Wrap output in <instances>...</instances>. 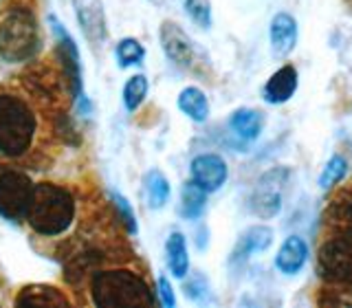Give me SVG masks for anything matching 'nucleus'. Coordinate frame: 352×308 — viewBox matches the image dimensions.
I'll return each mask as SVG.
<instances>
[{
    "label": "nucleus",
    "mask_w": 352,
    "mask_h": 308,
    "mask_svg": "<svg viewBox=\"0 0 352 308\" xmlns=\"http://www.w3.org/2000/svg\"><path fill=\"white\" fill-rule=\"evenodd\" d=\"M64 80L29 73L0 86V168L44 170L51 163L64 137Z\"/></svg>",
    "instance_id": "1"
},
{
    "label": "nucleus",
    "mask_w": 352,
    "mask_h": 308,
    "mask_svg": "<svg viewBox=\"0 0 352 308\" xmlns=\"http://www.w3.org/2000/svg\"><path fill=\"white\" fill-rule=\"evenodd\" d=\"M75 216L77 201L69 187L58 183H38L25 223L36 236L60 238L73 227Z\"/></svg>",
    "instance_id": "2"
},
{
    "label": "nucleus",
    "mask_w": 352,
    "mask_h": 308,
    "mask_svg": "<svg viewBox=\"0 0 352 308\" xmlns=\"http://www.w3.org/2000/svg\"><path fill=\"white\" fill-rule=\"evenodd\" d=\"M42 49V31L33 9L9 5L0 11V60L22 64L33 60Z\"/></svg>",
    "instance_id": "3"
},
{
    "label": "nucleus",
    "mask_w": 352,
    "mask_h": 308,
    "mask_svg": "<svg viewBox=\"0 0 352 308\" xmlns=\"http://www.w3.org/2000/svg\"><path fill=\"white\" fill-rule=\"evenodd\" d=\"M91 302L95 306H154V295L141 273L113 267L93 271Z\"/></svg>",
    "instance_id": "4"
},
{
    "label": "nucleus",
    "mask_w": 352,
    "mask_h": 308,
    "mask_svg": "<svg viewBox=\"0 0 352 308\" xmlns=\"http://www.w3.org/2000/svg\"><path fill=\"white\" fill-rule=\"evenodd\" d=\"M317 273L337 295H352V238L328 234L317 251ZM339 302V300H335Z\"/></svg>",
    "instance_id": "5"
},
{
    "label": "nucleus",
    "mask_w": 352,
    "mask_h": 308,
    "mask_svg": "<svg viewBox=\"0 0 352 308\" xmlns=\"http://www.w3.org/2000/svg\"><path fill=\"white\" fill-rule=\"evenodd\" d=\"M33 190L36 185L22 170H5L0 174V216L22 223L27 218Z\"/></svg>",
    "instance_id": "6"
},
{
    "label": "nucleus",
    "mask_w": 352,
    "mask_h": 308,
    "mask_svg": "<svg viewBox=\"0 0 352 308\" xmlns=\"http://www.w3.org/2000/svg\"><path fill=\"white\" fill-rule=\"evenodd\" d=\"M289 181V170H271L258 181L256 190L249 196V209L253 216L271 220L282 212L284 205V185Z\"/></svg>",
    "instance_id": "7"
},
{
    "label": "nucleus",
    "mask_w": 352,
    "mask_h": 308,
    "mask_svg": "<svg viewBox=\"0 0 352 308\" xmlns=\"http://www.w3.org/2000/svg\"><path fill=\"white\" fill-rule=\"evenodd\" d=\"M161 47L165 55L181 69H194L196 64V47L192 38L176 25V22H163L161 25Z\"/></svg>",
    "instance_id": "8"
},
{
    "label": "nucleus",
    "mask_w": 352,
    "mask_h": 308,
    "mask_svg": "<svg viewBox=\"0 0 352 308\" xmlns=\"http://www.w3.org/2000/svg\"><path fill=\"white\" fill-rule=\"evenodd\" d=\"M190 174H192V181L201 185L207 194H214L227 183L229 168H227V161L220 157V154L205 152L192 159Z\"/></svg>",
    "instance_id": "9"
},
{
    "label": "nucleus",
    "mask_w": 352,
    "mask_h": 308,
    "mask_svg": "<svg viewBox=\"0 0 352 308\" xmlns=\"http://www.w3.org/2000/svg\"><path fill=\"white\" fill-rule=\"evenodd\" d=\"M49 22L55 31V38H58V58L62 62L66 77H69V82H71V91L75 97H82V66H80V53H77L75 42L58 18L51 16Z\"/></svg>",
    "instance_id": "10"
},
{
    "label": "nucleus",
    "mask_w": 352,
    "mask_h": 308,
    "mask_svg": "<svg viewBox=\"0 0 352 308\" xmlns=\"http://www.w3.org/2000/svg\"><path fill=\"white\" fill-rule=\"evenodd\" d=\"M75 16L80 22L82 33L93 47H102L106 40V14L102 0H73Z\"/></svg>",
    "instance_id": "11"
},
{
    "label": "nucleus",
    "mask_w": 352,
    "mask_h": 308,
    "mask_svg": "<svg viewBox=\"0 0 352 308\" xmlns=\"http://www.w3.org/2000/svg\"><path fill=\"white\" fill-rule=\"evenodd\" d=\"M297 86H300V73L293 64H284L267 80L262 88V97L271 106H282L297 93Z\"/></svg>",
    "instance_id": "12"
},
{
    "label": "nucleus",
    "mask_w": 352,
    "mask_h": 308,
    "mask_svg": "<svg viewBox=\"0 0 352 308\" xmlns=\"http://www.w3.org/2000/svg\"><path fill=\"white\" fill-rule=\"evenodd\" d=\"M326 229L328 234L350 236L352 238V187L339 190L326 207Z\"/></svg>",
    "instance_id": "13"
},
{
    "label": "nucleus",
    "mask_w": 352,
    "mask_h": 308,
    "mask_svg": "<svg viewBox=\"0 0 352 308\" xmlns=\"http://www.w3.org/2000/svg\"><path fill=\"white\" fill-rule=\"evenodd\" d=\"M297 20L289 14V11H278L271 18L269 25V42H271V51L278 55V58H286L297 44Z\"/></svg>",
    "instance_id": "14"
},
{
    "label": "nucleus",
    "mask_w": 352,
    "mask_h": 308,
    "mask_svg": "<svg viewBox=\"0 0 352 308\" xmlns=\"http://www.w3.org/2000/svg\"><path fill=\"white\" fill-rule=\"evenodd\" d=\"M273 242V229L267 225H253L242 234L236 242L234 251H231V264H242L251 256L262 253L271 247Z\"/></svg>",
    "instance_id": "15"
},
{
    "label": "nucleus",
    "mask_w": 352,
    "mask_h": 308,
    "mask_svg": "<svg viewBox=\"0 0 352 308\" xmlns=\"http://www.w3.org/2000/svg\"><path fill=\"white\" fill-rule=\"evenodd\" d=\"M308 262V245L302 236H289L286 238L278 253H275V269H278L282 275H297L304 264Z\"/></svg>",
    "instance_id": "16"
},
{
    "label": "nucleus",
    "mask_w": 352,
    "mask_h": 308,
    "mask_svg": "<svg viewBox=\"0 0 352 308\" xmlns=\"http://www.w3.org/2000/svg\"><path fill=\"white\" fill-rule=\"evenodd\" d=\"M227 126L240 141H256L264 130V113L256 108H238L231 113Z\"/></svg>",
    "instance_id": "17"
},
{
    "label": "nucleus",
    "mask_w": 352,
    "mask_h": 308,
    "mask_svg": "<svg viewBox=\"0 0 352 308\" xmlns=\"http://www.w3.org/2000/svg\"><path fill=\"white\" fill-rule=\"evenodd\" d=\"M16 304H31V306H69L71 300L60 289L49 284H31L20 289Z\"/></svg>",
    "instance_id": "18"
},
{
    "label": "nucleus",
    "mask_w": 352,
    "mask_h": 308,
    "mask_svg": "<svg viewBox=\"0 0 352 308\" xmlns=\"http://www.w3.org/2000/svg\"><path fill=\"white\" fill-rule=\"evenodd\" d=\"M165 260H168V267L174 278L183 280L190 271V253H187V242L181 231L170 234L168 242H165Z\"/></svg>",
    "instance_id": "19"
},
{
    "label": "nucleus",
    "mask_w": 352,
    "mask_h": 308,
    "mask_svg": "<svg viewBox=\"0 0 352 308\" xmlns=\"http://www.w3.org/2000/svg\"><path fill=\"white\" fill-rule=\"evenodd\" d=\"M176 104H179L181 113L185 117H190L192 121H196V124H205L209 119V99L201 88H196V86L183 88Z\"/></svg>",
    "instance_id": "20"
},
{
    "label": "nucleus",
    "mask_w": 352,
    "mask_h": 308,
    "mask_svg": "<svg viewBox=\"0 0 352 308\" xmlns=\"http://www.w3.org/2000/svg\"><path fill=\"white\" fill-rule=\"evenodd\" d=\"M207 192L196 181H187L181 190V216L187 220H198L205 212Z\"/></svg>",
    "instance_id": "21"
},
{
    "label": "nucleus",
    "mask_w": 352,
    "mask_h": 308,
    "mask_svg": "<svg viewBox=\"0 0 352 308\" xmlns=\"http://www.w3.org/2000/svg\"><path fill=\"white\" fill-rule=\"evenodd\" d=\"M146 194H148V203L152 209L165 207V203L170 201V194H172L168 176L159 170H150L146 174Z\"/></svg>",
    "instance_id": "22"
},
{
    "label": "nucleus",
    "mask_w": 352,
    "mask_h": 308,
    "mask_svg": "<svg viewBox=\"0 0 352 308\" xmlns=\"http://www.w3.org/2000/svg\"><path fill=\"white\" fill-rule=\"evenodd\" d=\"M346 174H348V161L341 157V154H333V157L328 159V163L324 165L317 183L322 190H333L335 185H339L346 179Z\"/></svg>",
    "instance_id": "23"
},
{
    "label": "nucleus",
    "mask_w": 352,
    "mask_h": 308,
    "mask_svg": "<svg viewBox=\"0 0 352 308\" xmlns=\"http://www.w3.org/2000/svg\"><path fill=\"white\" fill-rule=\"evenodd\" d=\"M148 77L146 75H132L130 80L126 82L124 86V104L130 113H135V110L143 104V99L148 95Z\"/></svg>",
    "instance_id": "24"
},
{
    "label": "nucleus",
    "mask_w": 352,
    "mask_h": 308,
    "mask_svg": "<svg viewBox=\"0 0 352 308\" xmlns=\"http://www.w3.org/2000/svg\"><path fill=\"white\" fill-rule=\"evenodd\" d=\"M117 60L119 64L124 66H135V64H141L143 58H146V49L141 47V42L135 40V38H124L119 44H117Z\"/></svg>",
    "instance_id": "25"
},
{
    "label": "nucleus",
    "mask_w": 352,
    "mask_h": 308,
    "mask_svg": "<svg viewBox=\"0 0 352 308\" xmlns=\"http://www.w3.org/2000/svg\"><path fill=\"white\" fill-rule=\"evenodd\" d=\"M185 14L196 27L209 29L212 27V3L209 0H183Z\"/></svg>",
    "instance_id": "26"
},
{
    "label": "nucleus",
    "mask_w": 352,
    "mask_h": 308,
    "mask_svg": "<svg viewBox=\"0 0 352 308\" xmlns=\"http://www.w3.org/2000/svg\"><path fill=\"white\" fill-rule=\"evenodd\" d=\"M110 198H113L117 216L121 218V223H124V227L128 229V234H137V216H135V212H132V207L128 205V201L117 192L110 194Z\"/></svg>",
    "instance_id": "27"
},
{
    "label": "nucleus",
    "mask_w": 352,
    "mask_h": 308,
    "mask_svg": "<svg viewBox=\"0 0 352 308\" xmlns=\"http://www.w3.org/2000/svg\"><path fill=\"white\" fill-rule=\"evenodd\" d=\"M185 295L194 302H205L209 295V286L203 275H194L190 282H185Z\"/></svg>",
    "instance_id": "28"
},
{
    "label": "nucleus",
    "mask_w": 352,
    "mask_h": 308,
    "mask_svg": "<svg viewBox=\"0 0 352 308\" xmlns=\"http://www.w3.org/2000/svg\"><path fill=\"white\" fill-rule=\"evenodd\" d=\"M159 297H161V304L165 306V308H174L176 306V297H174V289H172V284H170V280L168 278H159Z\"/></svg>",
    "instance_id": "29"
}]
</instances>
